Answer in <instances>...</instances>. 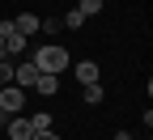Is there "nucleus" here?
<instances>
[{"instance_id": "5", "label": "nucleus", "mask_w": 153, "mask_h": 140, "mask_svg": "<svg viewBox=\"0 0 153 140\" xmlns=\"http://www.w3.org/2000/svg\"><path fill=\"white\" fill-rule=\"evenodd\" d=\"M4 127H9V140H30V136H34V132H30V119H22V115L4 119Z\"/></svg>"}, {"instance_id": "16", "label": "nucleus", "mask_w": 153, "mask_h": 140, "mask_svg": "<svg viewBox=\"0 0 153 140\" xmlns=\"http://www.w3.org/2000/svg\"><path fill=\"white\" fill-rule=\"evenodd\" d=\"M0 59H9V47H4V38H0Z\"/></svg>"}, {"instance_id": "13", "label": "nucleus", "mask_w": 153, "mask_h": 140, "mask_svg": "<svg viewBox=\"0 0 153 140\" xmlns=\"http://www.w3.org/2000/svg\"><path fill=\"white\" fill-rule=\"evenodd\" d=\"M0 85H13V64L9 59H0Z\"/></svg>"}, {"instance_id": "7", "label": "nucleus", "mask_w": 153, "mask_h": 140, "mask_svg": "<svg viewBox=\"0 0 153 140\" xmlns=\"http://www.w3.org/2000/svg\"><path fill=\"white\" fill-rule=\"evenodd\" d=\"M76 81L81 85H98V64H94V59H81V64H76Z\"/></svg>"}, {"instance_id": "17", "label": "nucleus", "mask_w": 153, "mask_h": 140, "mask_svg": "<svg viewBox=\"0 0 153 140\" xmlns=\"http://www.w3.org/2000/svg\"><path fill=\"white\" fill-rule=\"evenodd\" d=\"M0 136H4V123H0Z\"/></svg>"}, {"instance_id": "2", "label": "nucleus", "mask_w": 153, "mask_h": 140, "mask_svg": "<svg viewBox=\"0 0 153 140\" xmlns=\"http://www.w3.org/2000/svg\"><path fill=\"white\" fill-rule=\"evenodd\" d=\"M22 106H26V89H17V85H0V119L22 115Z\"/></svg>"}, {"instance_id": "1", "label": "nucleus", "mask_w": 153, "mask_h": 140, "mask_svg": "<svg viewBox=\"0 0 153 140\" xmlns=\"http://www.w3.org/2000/svg\"><path fill=\"white\" fill-rule=\"evenodd\" d=\"M30 64L38 68V72H51V76H60L64 68H68V51L60 47V43H47V47H38L34 51V59Z\"/></svg>"}, {"instance_id": "4", "label": "nucleus", "mask_w": 153, "mask_h": 140, "mask_svg": "<svg viewBox=\"0 0 153 140\" xmlns=\"http://www.w3.org/2000/svg\"><path fill=\"white\" fill-rule=\"evenodd\" d=\"M34 81H38V68L34 64H13V85L17 89H34Z\"/></svg>"}, {"instance_id": "3", "label": "nucleus", "mask_w": 153, "mask_h": 140, "mask_svg": "<svg viewBox=\"0 0 153 140\" xmlns=\"http://www.w3.org/2000/svg\"><path fill=\"white\" fill-rule=\"evenodd\" d=\"M0 38H4V47H9V55H22V51H26V38H22V34L13 30V21H9V17H4V21H0Z\"/></svg>"}, {"instance_id": "18", "label": "nucleus", "mask_w": 153, "mask_h": 140, "mask_svg": "<svg viewBox=\"0 0 153 140\" xmlns=\"http://www.w3.org/2000/svg\"><path fill=\"white\" fill-rule=\"evenodd\" d=\"M0 123H4V119H0Z\"/></svg>"}, {"instance_id": "19", "label": "nucleus", "mask_w": 153, "mask_h": 140, "mask_svg": "<svg viewBox=\"0 0 153 140\" xmlns=\"http://www.w3.org/2000/svg\"><path fill=\"white\" fill-rule=\"evenodd\" d=\"M145 140H149V136H145Z\"/></svg>"}, {"instance_id": "6", "label": "nucleus", "mask_w": 153, "mask_h": 140, "mask_svg": "<svg viewBox=\"0 0 153 140\" xmlns=\"http://www.w3.org/2000/svg\"><path fill=\"white\" fill-rule=\"evenodd\" d=\"M13 30L22 34V38H34V34H38V17H34V13H22V17H13Z\"/></svg>"}, {"instance_id": "12", "label": "nucleus", "mask_w": 153, "mask_h": 140, "mask_svg": "<svg viewBox=\"0 0 153 140\" xmlns=\"http://www.w3.org/2000/svg\"><path fill=\"white\" fill-rule=\"evenodd\" d=\"M85 102L98 106V102H102V85H85Z\"/></svg>"}, {"instance_id": "14", "label": "nucleus", "mask_w": 153, "mask_h": 140, "mask_svg": "<svg viewBox=\"0 0 153 140\" xmlns=\"http://www.w3.org/2000/svg\"><path fill=\"white\" fill-rule=\"evenodd\" d=\"M38 30H43V34H55V30H60V21H55V17H43V21H38Z\"/></svg>"}, {"instance_id": "9", "label": "nucleus", "mask_w": 153, "mask_h": 140, "mask_svg": "<svg viewBox=\"0 0 153 140\" xmlns=\"http://www.w3.org/2000/svg\"><path fill=\"white\" fill-rule=\"evenodd\" d=\"M76 13H85V17H98V13H102V0H81V4H76Z\"/></svg>"}, {"instance_id": "15", "label": "nucleus", "mask_w": 153, "mask_h": 140, "mask_svg": "<svg viewBox=\"0 0 153 140\" xmlns=\"http://www.w3.org/2000/svg\"><path fill=\"white\" fill-rule=\"evenodd\" d=\"M30 140H60V136H55V132H34Z\"/></svg>"}, {"instance_id": "10", "label": "nucleus", "mask_w": 153, "mask_h": 140, "mask_svg": "<svg viewBox=\"0 0 153 140\" xmlns=\"http://www.w3.org/2000/svg\"><path fill=\"white\" fill-rule=\"evenodd\" d=\"M30 132H51V115H47V110L34 115V119H30Z\"/></svg>"}, {"instance_id": "8", "label": "nucleus", "mask_w": 153, "mask_h": 140, "mask_svg": "<svg viewBox=\"0 0 153 140\" xmlns=\"http://www.w3.org/2000/svg\"><path fill=\"white\" fill-rule=\"evenodd\" d=\"M34 89L43 93V98H51V93H60V76H51V72H38V81H34Z\"/></svg>"}, {"instance_id": "11", "label": "nucleus", "mask_w": 153, "mask_h": 140, "mask_svg": "<svg viewBox=\"0 0 153 140\" xmlns=\"http://www.w3.org/2000/svg\"><path fill=\"white\" fill-rule=\"evenodd\" d=\"M64 21H68V30H81V26H85V21H89V17H85V13H76V9H72V13H68V17H64Z\"/></svg>"}]
</instances>
